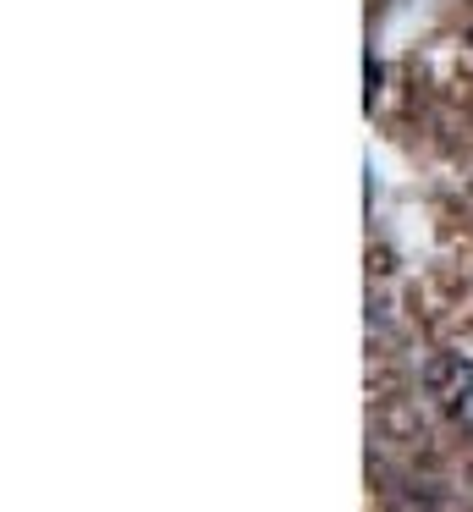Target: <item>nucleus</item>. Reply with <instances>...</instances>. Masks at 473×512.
<instances>
[{
  "instance_id": "1",
  "label": "nucleus",
  "mask_w": 473,
  "mask_h": 512,
  "mask_svg": "<svg viewBox=\"0 0 473 512\" xmlns=\"http://www.w3.org/2000/svg\"><path fill=\"white\" fill-rule=\"evenodd\" d=\"M418 380H424V391L435 397V408H446V413H462V408H468V397H473V364L462 353L424 358Z\"/></svg>"
},
{
  "instance_id": "2",
  "label": "nucleus",
  "mask_w": 473,
  "mask_h": 512,
  "mask_svg": "<svg viewBox=\"0 0 473 512\" xmlns=\"http://www.w3.org/2000/svg\"><path fill=\"white\" fill-rule=\"evenodd\" d=\"M363 72H369V105H374V94H380V78H385V72H380V61H363Z\"/></svg>"
}]
</instances>
